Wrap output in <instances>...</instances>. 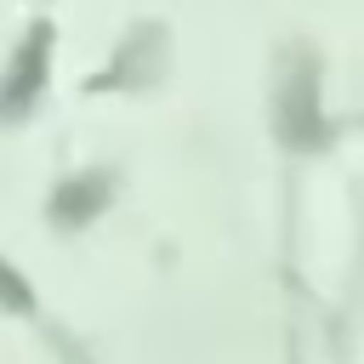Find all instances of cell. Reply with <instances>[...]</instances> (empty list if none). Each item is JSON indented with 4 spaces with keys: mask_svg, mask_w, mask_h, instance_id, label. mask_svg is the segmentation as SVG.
<instances>
[{
    "mask_svg": "<svg viewBox=\"0 0 364 364\" xmlns=\"http://www.w3.org/2000/svg\"><path fill=\"white\" fill-rule=\"evenodd\" d=\"M0 301H6L11 313H23V307L34 301V296H28V284H23L17 273H11V262H0Z\"/></svg>",
    "mask_w": 364,
    "mask_h": 364,
    "instance_id": "cell-4",
    "label": "cell"
},
{
    "mask_svg": "<svg viewBox=\"0 0 364 364\" xmlns=\"http://www.w3.org/2000/svg\"><path fill=\"white\" fill-rule=\"evenodd\" d=\"M279 131H284V142H296V148L324 142V119H318V80H313V63H307V57L290 68V80H284V91H279Z\"/></svg>",
    "mask_w": 364,
    "mask_h": 364,
    "instance_id": "cell-1",
    "label": "cell"
},
{
    "mask_svg": "<svg viewBox=\"0 0 364 364\" xmlns=\"http://www.w3.org/2000/svg\"><path fill=\"white\" fill-rule=\"evenodd\" d=\"M46 46H51V28H34L28 46L17 51L11 74L0 80V114H23V108L46 91Z\"/></svg>",
    "mask_w": 364,
    "mask_h": 364,
    "instance_id": "cell-2",
    "label": "cell"
},
{
    "mask_svg": "<svg viewBox=\"0 0 364 364\" xmlns=\"http://www.w3.org/2000/svg\"><path fill=\"white\" fill-rule=\"evenodd\" d=\"M102 193H108L102 176H74V182L57 193V216H63V222H85V216L102 205Z\"/></svg>",
    "mask_w": 364,
    "mask_h": 364,
    "instance_id": "cell-3",
    "label": "cell"
}]
</instances>
